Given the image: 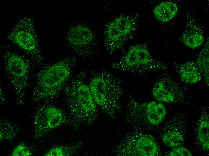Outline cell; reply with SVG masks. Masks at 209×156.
Listing matches in <instances>:
<instances>
[{"instance_id":"cell-16","label":"cell","mask_w":209,"mask_h":156,"mask_svg":"<svg viewBox=\"0 0 209 156\" xmlns=\"http://www.w3.org/2000/svg\"><path fill=\"white\" fill-rule=\"evenodd\" d=\"M83 142L80 141L77 143L69 145L56 146L50 149L46 156H69L75 154L80 149Z\"/></svg>"},{"instance_id":"cell-5","label":"cell","mask_w":209,"mask_h":156,"mask_svg":"<svg viewBox=\"0 0 209 156\" xmlns=\"http://www.w3.org/2000/svg\"><path fill=\"white\" fill-rule=\"evenodd\" d=\"M1 52L5 71L13 86L17 104L22 105L28 86L31 64L24 56L6 46L1 47Z\"/></svg>"},{"instance_id":"cell-15","label":"cell","mask_w":209,"mask_h":156,"mask_svg":"<svg viewBox=\"0 0 209 156\" xmlns=\"http://www.w3.org/2000/svg\"><path fill=\"white\" fill-rule=\"evenodd\" d=\"M209 37L207 36L204 45L195 62L205 82L208 86L209 83Z\"/></svg>"},{"instance_id":"cell-1","label":"cell","mask_w":209,"mask_h":156,"mask_svg":"<svg viewBox=\"0 0 209 156\" xmlns=\"http://www.w3.org/2000/svg\"><path fill=\"white\" fill-rule=\"evenodd\" d=\"M86 75L82 71L73 75L63 90L69 111L70 124L76 129L92 124L98 114L97 104L86 82Z\"/></svg>"},{"instance_id":"cell-17","label":"cell","mask_w":209,"mask_h":156,"mask_svg":"<svg viewBox=\"0 0 209 156\" xmlns=\"http://www.w3.org/2000/svg\"><path fill=\"white\" fill-rule=\"evenodd\" d=\"M201 119L198 126V138L202 148L205 150L209 149V122L207 115Z\"/></svg>"},{"instance_id":"cell-19","label":"cell","mask_w":209,"mask_h":156,"mask_svg":"<svg viewBox=\"0 0 209 156\" xmlns=\"http://www.w3.org/2000/svg\"><path fill=\"white\" fill-rule=\"evenodd\" d=\"M164 143L168 147H176L182 145L184 142L183 135L180 132L175 130L165 133L162 136Z\"/></svg>"},{"instance_id":"cell-18","label":"cell","mask_w":209,"mask_h":156,"mask_svg":"<svg viewBox=\"0 0 209 156\" xmlns=\"http://www.w3.org/2000/svg\"><path fill=\"white\" fill-rule=\"evenodd\" d=\"M19 128L16 125L5 119L0 121V141L14 138L19 131Z\"/></svg>"},{"instance_id":"cell-10","label":"cell","mask_w":209,"mask_h":156,"mask_svg":"<svg viewBox=\"0 0 209 156\" xmlns=\"http://www.w3.org/2000/svg\"><path fill=\"white\" fill-rule=\"evenodd\" d=\"M186 16V27L179 40L190 48L195 49L201 46L205 40L203 30L196 22L192 14L187 12Z\"/></svg>"},{"instance_id":"cell-3","label":"cell","mask_w":209,"mask_h":156,"mask_svg":"<svg viewBox=\"0 0 209 156\" xmlns=\"http://www.w3.org/2000/svg\"><path fill=\"white\" fill-rule=\"evenodd\" d=\"M88 86L96 104L105 113L113 117L122 112L123 91L120 78L106 70H92Z\"/></svg>"},{"instance_id":"cell-7","label":"cell","mask_w":209,"mask_h":156,"mask_svg":"<svg viewBox=\"0 0 209 156\" xmlns=\"http://www.w3.org/2000/svg\"><path fill=\"white\" fill-rule=\"evenodd\" d=\"M159 149L151 136L141 133H132L126 136L117 146V156H155L158 155Z\"/></svg>"},{"instance_id":"cell-4","label":"cell","mask_w":209,"mask_h":156,"mask_svg":"<svg viewBox=\"0 0 209 156\" xmlns=\"http://www.w3.org/2000/svg\"><path fill=\"white\" fill-rule=\"evenodd\" d=\"M111 67L121 71L137 75L152 71L165 72L169 69L164 63L152 56L145 43L130 47L118 62L112 64Z\"/></svg>"},{"instance_id":"cell-12","label":"cell","mask_w":209,"mask_h":156,"mask_svg":"<svg viewBox=\"0 0 209 156\" xmlns=\"http://www.w3.org/2000/svg\"><path fill=\"white\" fill-rule=\"evenodd\" d=\"M140 111L141 116H145L149 123L153 125L160 123L166 114L165 105L159 101H152L142 103Z\"/></svg>"},{"instance_id":"cell-14","label":"cell","mask_w":209,"mask_h":156,"mask_svg":"<svg viewBox=\"0 0 209 156\" xmlns=\"http://www.w3.org/2000/svg\"><path fill=\"white\" fill-rule=\"evenodd\" d=\"M34 136L36 139L41 137L50 131L45 106L40 107L35 113L33 122Z\"/></svg>"},{"instance_id":"cell-2","label":"cell","mask_w":209,"mask_h":156,"mask_svg":"<svg viewBox=\"0 0 209 156\" xmlns=\"http://www.w3.org/2000/svg\"><path fill=\"white\" fill-rule=\"evenodd\" d=\"M75 59L68 57L46 66L38 73L33 91L34 102L56 99L73 75Z\"/></svg>"},{"instance_id":"cell-20","label":"cell","mask_w":209,"mask_h":156,"mask_svg":"<svg viewBox=\"0 0 209 156\" xmlns=\"http://www.w3.org/2000/svg\"><path fill=\"white\" fill-rule=\"evenodd\" d=\"M31 153L28 147L24 143L17 145L14 149L11 155L12 156H30Z\"/></svg>"},{"instance_id":"cell-21","label":"cell","mask_w":209,"mask_h":156,"mask_svg":"<svg viewBox=\"0 0 209 156\" xmlns=\"http://www.w3.org/2000/svg\"><path fill=\"white\" fill-rule=\"evenodd\" d=\"M192 154L186 148L179 146L172 149L168 154L170 156H191Z\"/></svg>"},{"instance_id":"cell-11","label":"cell","mask_w":209,"mask_h":156,"mask_svg":"<svg viewBox=\"0 0 209 156\" xmlns=\"http://www.w3.org/2000/svg\"><path fill=\"white\" fill-rule=\"evenodd\" d=\"M172 67L183 83L191 84H195L201 81L203 78L194 60L183 63L173 62Z\"/></svg>"},{"instance_id":"cell-9","label":"cell","mask_w":209,"mask_h":156,"mask_svg":"<svg viewBox=\"0 0 209 156\" xmlns=\"http://www.w3.org/2000/svg\"><path fill=\"white\" fill-rule=\"evenodd\" d=\"M130 37L127 31L113 19L107 25L104 31V42L107 52L112 56L122 49L125 42Z\"/></svg>"},{"instance_id":"cell-13","label":"cell","mask_w":209,"mask_h":156,"mask_svg":"<svg viewBox=\"0 0 209 156\" xmlns=\"http://www.w3.org/2000/svg\"><path fill=\"white\" fill-rule=\"evenodd\" d=\"M178 7L175 3L170 1L161 2L155 6L153 14L156 19L165 22L171 21L177 15Z\"/></svg>"},{"instance_id":"cell-8","label":"cell","mask_w":209,"mask_h":156,"mask_svg":"<svg viewBox=\"0 0 209 156\" xmlns=\"http://www.w3.org/2000/svg\"><path fill=\"white\" fill-rule=\"evenodd\" d=\"M93 34L88 27L77 26L68 32L67 40L69 46L78 55L89 58L94 54L95 45L92 42Z\"/></svg>"},{"instance_id":"cell-6","label":"cell","mask_w":209,"mask_h":156,"mask_svg":"<svg viewBox=\"0 0 209 156\" xmlns=\"http://www.w3.org/2000/svg\"><path fill=\"white\" fill-rule=\"evenodd\" d=\"M5 38L24 51L35 63L43 64L44 59L32 16H26L20 19Z\"/></svg>"}]
</instances>
